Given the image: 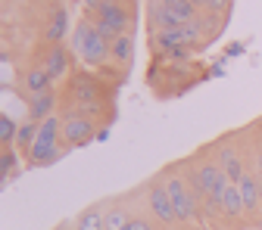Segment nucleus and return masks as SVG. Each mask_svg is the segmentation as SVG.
<instances>
[{
    "label": "nucleus",
    "mask_w": 262,
    "mask_h": 230,
    "mask_svg": "<svg viewBox=\"0 0 262 230\" xmlns=\"http://www.w3.org/2000/svg\"><path fill=\"white\" fill-rule=\"evenodd\" d=\"M38 134H41V121H22L19 124V137H16V146H19V152H31V146H35V140H38Z\"/></svg>",
    "instance_id": "ddd939ff"
},
{
    "label": "nucleus",
    "mask_w": 262,
    "mask_h": 230,
    "mask_svg": "<svg viewBox=\"0 0 262 230\" xmlns=\"http://www.w3.org/2000/svg\"><path fill=\"white\" fill-rule=\"evenodd\" d=\"M166 56L175 59V62H187V59H190V47H175V50H169Z\"/></svg>",
    "instance_id": "4be33fe9"
},
{
    "label": "nucleus",
    "mask_w": 262,
    "mask_h": 230,
    "mask_svg": "<svg viewBox=\"0 0 262 230\" xmlns=\"http://www.w3.org/2000/svg\"><path fill=\"white\" fill-rule=\"evenodd\" d=\"M253 171H256V177H259V184H262V149H256V159H253Z\"/></svg>",
    "instance_id": "5701e85b"
},
{
    "label": "nucleus",
    "mask_w": 262,
    "mask_h": 230,
    "mask_svg": "<svg viewBox=\"0 0 262 230\" xmlns=\"http://www.w3.org/2000/svg\"><path fill=\"white\" fill-rule=\"evenodd\" d=\"M84 4H88V10H91V13H94V10H97V7H103V4H106V0H84Z\"/></svg>",
    "instance_id": "393cba45"
},
{
    "label": "nucleus",
    "mask_w": 262,
    "mask_h": 230,
    "mask_svg": "<svg viewBox=\"0 0 262 230\" xmlns=\"http://www.w3.org/2000/svg\"><path fill=\"white\" fill-rule=\"evenodd\" d=\"M50 4H56V7H59V4H62V0H50Z\"/></svg>",
    "instance_id": "bb28decb"
},
{
    "label": "nucleus",
    "mask_w": 262,
    "mask_h": 230,
    "mask_svg": "<svg viewBox=\"0 0 262 230\" xmlns=\"http://www.w3.org/2000/svg\"><path fill=\"white\" fill-rule=\"evenodd\" d=\"M41 65L50 72V78L56 81V78H62L66 72H69V65H72V50H66L62 44H59V47H50V53H47V59H44Z\"/></svg>",
    "instance_id": "1a4fd4ad"
},
{
    "label": "nucleus",
    "mask_w": 262,
    "mask_h": 230,
    "mask_svg": "<svg viewBox=\"0 0 262 230\" xmlns=\"http://www.w3.org/2000/svg\"><path fill=\"white\" fill-rule=\"evenodd\" d=\"M128 230H156V227H153V221H150V218H144V215H131Z\"/></svg>",
    "instance_id": "aec40b11"
},
{
    "label": "nucleus",
    "mask_w": 262,
    "mask_h": 230,
    "mask_svg": "<svg viewBox=\"0 0 262 230\" xmlns=\"http://www.w3.org/2000/svg\"><path fill=\"white\" fill-rule=\"evenodd\" d=\"M16 137H19V124L10 115H0V143H4V146H16Z\"/></svg>",
    "instance_id": "6ab92c4d"
},
{
    "label": "nucleus",
    "mask_w": 262,
    "mask_h": 230,
    "mask_svg": "<svg viewBox=\"0 0 262 230\" xmlns=\"http://www.w3.org/2000/svg\"><path fill=\"white\" fill-rule=\"evenodd\" d=\"M237 190H241V199H244V215H259L262 212V184H259L256 171L247 168V174L241 177Z\"/></svg>",
    "instance_id": "39448f33"
},
{
    "label": "nucleus",
    "mask_w": 262,
    "mask_h": 230,
    "mask_svg": "<svg viewBox=\"0 0 262 230\" xmlns=\"http://www.w3.org/2000/svg\"><path fill=\"white\" fill-rule=\"evenodd\" d=\"M88 65H103L110 56H113V44L100 35V31H94V35L88 38V44H84V50L78 53Z\"/></svg>",
    "instance_id": "0eeeda50"
},
{
    "label": "nucleus",
    "mask_w": 262,
    "mask_h": 230,
    "mask_svg": "<svg viewBox=\"0 0 262 230\" xmlns=\"http://www.w3.org/2000/svg\"><path fill=\"white\" fill-rule=\"evenodd\" d=\"M97 31L113 44L119 35H131V28H135V13L125 10L122 4H103V7H97L91 13Z\"/></svg>",
    "instance_id": "f257e3e1"
},
{
    "label": "nucleus",
    "mask_w": 262,
    "mask_h": 230,
    "mask_svg": "<svg viewBox=\"0 0 262 230\" xmlns=\"http://www.w3.org/2000/svg\"><path fill=\"white\" fill-rule=\"evenodd\" d=\"M228 4H231V0H209V10L215 13V10H225Z\"/></svg>",
    "instance_id": "b1692460"
},
{
    "label": "nucleus",
    "mask_w": 262,
    "mask_h": 230,
    "mask_svg": "<svg viewBox=\"0 0 262 230\" xmlns=\"http://www.w3.org/2000/svg\"><path fill=\"white\" fill-rule=\"evenodd\" d=\"M128 221H131V215L122 206H110L106 209V230H128Z\"/></svg>",
    "instance_id": "a211bd4d"
},
{
    "label": "nucleus",
    "mask_w": 262,
    "mask_h": 230,
    "mask_svg": "<svg viewBox=\"0 0 262 230\" xmlns=\"http://www.w3.org/2000/svg\"><path fill=\"white\" fill-rule=\"evenodd\" d=\"M53 103H56L53 90L28 96V118H31V121H44V118H50V115H53Z\"/></svg>",
    "instance_id": "9d476101"
},
{
    "label": "nucleus",
    "mask_w": 262,
    "mask_h": 230,
    "mask_svg": "<svg viewBox=\"0 0 262 230\" xmlns=\"http://www.w3.org/2000/svg\"><path fill=\"white\" fill-rule=\"evenodd\" d=\"M50 84H53V78H50V72L44 69V65H31V69L25 72V90H28V96L47 93Z\"/></svg>",
    "instance_id": "9b49d317"
},
{
    "label": "nucleus",
    "mask_w": 262,
    "mask_h": 230,
    "mask_svg": "<svg viewBox=\"0 0 262 230\" xmlns=\"http://www.w3.org/2000/svg\"><path fill=\"white\" fill-rule=\"evenodd\" d=\"M150 212H153L156 224H162V227H175L178 224V212H175V202H172L169 184L150 181Z\"/></svg>",
    "instance_id": "7ed1b4c3"
},
{
    "label": "nucleus",
    "mask_w": 262,
    "mask_h": 230,
    "mask_svg": "<svg viewBox=\"0 0 262 230\" xmlns=\"http://www.w3.org/2000/svg\"><path fill=\"white\" fill-rule=\"evenodd\" d=\"M169 193H172V202H175V212H178V224H184V227L200 224V218H203L200 202L203 199L190 190L184 174H172L169 177Z\"/></svg>",
    "instance_id": "f03ea898"
},
{
    "label": "nucleus",
    "mask_w": 262,
    "mask_h": 230,
    "mask_svg": "<svg viewBox=\"0 0 262 230\" xmlns=\"http://www.w3.org/2000/svg\"><path fill=\"white\" fill-rule=\"evenodd\" d=\"M219 165L225 168V174H228V181L231 184H241V177L247 174V162H244V156L228 143V140H222L219 143Z\"/></svg>",
    "instance_id": "423d86ee"
},
{
    "label": "nucleus",
    "mask_w": 262,
    "mask_h": 230,
    "mask_svg": "<svg viewBox=\"0 0 262 230\" xmlns=\"http://www.w3.org/2000/svg\"><path fill=\"white\" fill-rule=\"evenodd\" d=\"M97 31V25H94V19L88 16V19H81L78 25H75V31H72V38H69V50L72 53H81L84 50V44H88V38Z\"/></svg>",
    "instance_id": "2eb2a0df"
},
{
    "label": "nucleus",
    "mask_w": 262,
    "mask_h": 230,
    "mask_svg": "<svg viewBox=\"0 0 262 230\" xmlns=\"http://www.w3.org/2000/svg\"><path fill=\"white\" fill-rule=\"evenodd\" d=\"M94 137H97V131H94L91 118H81V115H66L62 118V143H66V149L84 146Z\"/></svg>",
    "instance_id": "20e7f679"
},
{
    "label": "nucleus",
    "mask_w": 262,
    "mask_h": 230,
    "mask_svg": "<svg viewBox=\"0 0 262 230\" xmlns=\"http://www.w3.org/2000/svg\"><path fill=\"white\" fill-rule=\"evenodd\" d=\"M66 31H69V10L56 7L53 16H50V22H47V28H44V41L50 47H59V41L66 38Z\"/></svg>",
    "instance_id": "6e6552de"
},
{
    "label": "nucleus",
    "mask_w": 262,
    "mask_h": 230,
    "mask_svg": "<svg viewBox=\"0 0 262 230\" xmlns=\"http://www.w3.org/2000/svg\"><path fill=\"white\" fill-rule=\"evenodd\" d=\"M159 4L166 7L172 16H178L184 25H190V22L200 19V16H196V7H193V4H187V0H159Z\"/></svg>",
    "instance_id": "f3484780"
},
{
    "label": "nucleus",
    "mask_w": 262,
    "mask_h": 230,
    "mask_svg": "<svg viewBox=\"0 0 262 230\" xmlns=\"http://www.w3.org/2000/svg\"><path fill=\"white\" fill-rule=\"evenodd\" d=\"M187 4H193V7H209V0H187Z\"/></svg>",
    "instance_id": "a878e982"
},
{
    "label": "nucleus",
    "mask_w": 262,
    "mask_h": 230,
    "mask_svg": "<svg viewBox=\"0 0 262 230\" xmlns=\"http://www.w3.org/2000/svg\"><path fill=\"white\" fill-rule=\"evenodd\" d=\"M113 59L122 65H131V59H135V35H119L113 41Z\"/></svg>",
    "instance_id": "dca6fc26"
},
{
    "label": "nucleus",
    "mask_w": 262,
    "mask_h": 230,
    "mask_svg": "<svg viewBox=\"0 0 262 230\" xmlns=\"http://www.w3.org/2000/svg\"><path fill=\"white\" fill-rule=\"evenodd\" d=\"M222 215H228V218H244V199H241L237 184H231V187L225 190V196H222Z\"/></svg>",
    "instance_id": "4468645a"
},
{
    "label": "nucleus",
    "mask_w": 262,
    "mask_h": 230,
    "mask_svg": "<svg viewBox=\"0 0 262 230\" xmlns=\"http://www.w3.org/2000/svg\"><path fill=\"white\" fill-rule=\"evenodd\" d=\"M16 162H19V156L13 152V146H4V165H0V168H4V174L16 168Z\"/></svg>",
    "instance_id": "412c9836"
},
{
    "label": "nucleus",
    "mask_w": 262,
    "mask_h": 230,
    "mask_svg": "<svg viewBox=\"0 0 262 230\" xmlns=\"http://www.w3.org/2000/svg\"><path fill=\"white\" fill-rule=\"evenodd\" d=\"M75 230H106V212H103V206H88L78 215Z\"/></svg>",
    "instance_id": "f8f14e48"
}]
</instances>
